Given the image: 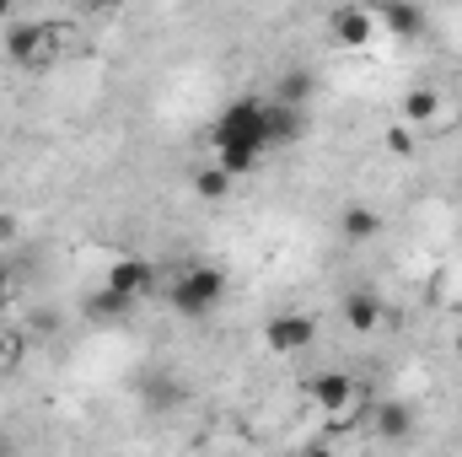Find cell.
Instances as JSON below:
<instances>
[{"mask_svg": "<svg viewBox=\"0 0 462 457\" xmlns=\"http://www.w3.org/2000/svg\"><path fill=\"white\" fill-rule=\"evenodd\" d=\"M189 183H194V194H199L205 205H221V200H231V183H236V178H231L226 167H216V162H210V167L189 173Z\"/></svg>", "mask_w": 462, "mask_h": 457, "instance_id": "14", "label": "cell"}, {"mask_svg": "<svg viewBox=\"0 0 462 457\" xmlns=\"http://www.w3.org/2000/svg\"><path fill=\"white\" fill-rule=\"evenodd\" d=\"M226 269H216V264H189L178 280H172V291H167V302H172V312L178 318H210L221 302H226Z\"/></svg>", "mask_w": 462, "mask_h": 457, "instance_id": "2", "label": "cell"}, {"mask_svg": "<svg viewBox=\"0 0 462 457\" xmlns=\"http://www.w3.org/2000/svg\"><path fill=\"white\" fill-rule=\"evenodd\" d=\"M328 33H334V43L360 49V43L376 38V16H371V5H334L328 11Z\"/></svg>", "mask_w": 462, "mask_h": 457, "instance_id": "7", "label": "cell"}, {"mask_svg": "<svg viewBox=\"0 0 462 457\" xmlns=\"http://www.w3.org/2000/svg\"><path fill=\"white\" fill-rule=\"evenodd\" d=\"M103 285L118 291L124 302H145V296L156 291V264L140 258V253H118L114 264H108V280H103Z\"/></svg>", "mask_w": 462, "mask_h": 457, "instance_id": "5", "label": "cell"}, {"mask_svg": "<svg viewBox=\"0 0 462 457\" xmlns=\"http://www.w3.org/2000/svg\"><path fill=\"white\" fill-rule=\"evenodd\" d=\"M54 49H60V27L43 16H16L5 27V60L11 65H43Z\"/></svg>", "mask_w": 462, "mask_h": 457, "instance_id": "3", "label": "cell"}, {"mask_svg": "<svg viewBox=\"0 0 462 457\" xmlns=\"http://www.w3.org/2000/svg\"><path fill=\"white\" fill-rule=\"evenodd\" d=\"M345 323L355 334H371V329L382 323V296H376V291H349L345 296Z\"/></svg>", "mask_w": 462, "mask_h": 457, "instance_id": "13", "label": "cell"}, {"mask_svg": "<svg viewBox=\"0 0 462 457\" xmlns=\"http://www.w3.org/2000/svg\"><path fill=\"white\" fill-rule=\"evenodd\" d=\"M263 129H269V151H285V145H296V140L307 135V114H301V108H285V103L269 98Z\"/></svg>", "mask_w": 462, "mask_h": 457, "instance_id": "9", "label": "cell"}, {"mask_svg": "<svg viewBox=\"0 0 462 457\" xmlns=\"http://www.w3.org/2000/svg\"><path fill=\"white\" fill-rule=\"evenodd\" d=\"M16 344H22V340H11V334L0 329V360H11V355H16Z\"/></svg>", "mask_w": 462, "mask_h": 457, "instance_id": "21", "label": "cell"}, {"mask_svg": "<svg viewBox=\"0 0 462 457\" xmlns=\"http://www.w3.org/2000/svg\"><path fill=\"white\" fill-rule=\"evenodd\" d=\"M339 231H345V242H371L382 231V216L371 205H349L345 216H339Z\"/></svg>", "mask_w": 462, "mask_h": 457, "instance_id": "15", "label": "cell"}, {"mask_svg": "<svg viewBox=\"0 0 462 457\" xmlns=\"http://www.w3.org/2000/svg\"><path fill=\"white\" fill-rule=\"evenodd\" d=\"M457 355H462V329H457Z\"/></svg>", "mask_w": 462, "mask_h": 457, "instance_id": "24", "label": "cell"}, {"mask_svg": "<svg viewBox=\"0 0 462 457\" xmlns=\"http://www.w3.org/2000/svg\"><path fill=\"white\" fill-rule=\"evenodd\" d=\"M87 312L114 323V318H129V312H134V302H124L118 291H108V285H103V291H92V307H87Z\"/></svg>", "mask_w": 462, "mask_h": 457, "instance_id": "16", "label": "cell"}, {"mask_svg": "<svg viewBox=\"0 0 462 457\" xmlns=\"http://www.w3.org/2000/svg\"><path fill=\"white\" fill-rule=\"evenodd\" d=\"M11 242H16V221H11V216H0V247H11Z\"/></svg>", "mask_w": 462, "mask_h": 457, "instance_id": "20", "label": "cell"}, {"mask_svg": "<svg viewBox=\"0 0 462 457\" xmlns=\"http://www.w3.org/2000/svg\"><path fill=\"white\" fill-rule=\"evenodd\" d=\"M285 457H296V452H285Z\"/></svg>", "mask_w": 462, "mask_h": 457, "instance_id": "26", "label": "cell"}, {"mask_svg": "<svg viewBox=\"0 0 462 457\" xmlns=\"http://www.w3.org/2000/svg\"><path fill=\"white\" fill-rule=\"evenodd\" d=\"M312 98H318V76H312L307 65H291V70L274 81V103H285V108H301V114H307Z\"/></svg>", "mask_w": 462, "mask_h": 457, "instance_id": "11", "label": "cell"}, {"mask_svg": "<svg viewBox=\"0 0 462 457\" xmlns=\"http://www.w3.org/2000/svg\"><path fill=\"white\" fill-rule=\"evenodd\" d=\"M0 457H16V442L11 436H0Z\"/></svg>", "mask_w": 462, "mask_h": 457, "instance_id": "22", "label": "cell"}, {"mask_svg": "<svg viewBox=\"0 0 462 457\" xmlns=\"http://www.w3.org/2000/svg\"><path fill=\"white\" fill-rule=\"evenodd\" d=\"M11 296H16V275H11V264L0 258V312L11 307Z\"/></svg>", "mask_w": 462, "mask_h": 457, "instance_id": "18", "label": "cell"}, {"mask_svg": "<svg viewBox=\"0 0 462 457\" xmlns=\"http://www.w3.org/2000/svg\"><path fill=\"white\" fill-rule=\"evenodd\" d=\"M382 145H387L393 156H414V129H409V124H393V129L382 135Z\"/></svg>", "mask_w": 462, "mask_h": 457, "instance_id": "17", "label": "cell"}, {"mask_svg": "<svg viewBox=\"0 0 462 457\" xmlns=\"http://www.w3.org/2000/svg\"><path fill=\"white\" fill-rule=\"evenodd\" d=\"M0 22H16V11H11V5H5V0H0Z\"/></svg>", "mask_w": 462, "mask_h": 457, "instance_id": "23", "label": "cell"}, {"mask_svg": "<svg viewBox=\"0 0 462 457\" xmlns=\"http://www.w3.org/2000/svg\"><path fill=\"white\" fill-rule=\"evenodd\" d=\"M296 457H339V452H334L328 442H307V447H301V452H296Z\"/></svg>", "mask_w": 462, "mask_h": 457, "instance_id": "19", "label": "cell"}, {"mask_svg": "<svg viewBox=\"0 0 462 457\" xmlns=\"http://www.w3.org/2000/svg\"><path fill=\"white\" fill-rule=\"evenodd\" d=\"M0 173H5V151H0Z\"/></svg>", "mask_w": 462, "mask_h": 457, "instance_id": "25", "label": "cell"}, {"mask_svg": "<svg viewBox=\"0 0 462 457\" xmlns=\"http://www.w3.org/2000/svg\"><path fill=\"white\" fill-rule=\"evenodd\" d=\"M371 16H376V22H382V27H387L393 38H420V33L430 27L425 5H409V0H403V5H398V0H387V5H376Z\"/></svg>", "mask_w": 462, "mask_h": 457, "instance_id": "10", "label": "cell"}, {"mask_svg": "<svg viewBox=\"0 0 462 457\" xmlns=\"http://www.w3.org/2000/svg\"><path fill=\"white\" fill-rule=\"evenodd\" d=\"M269 98H231L210 124V145H216V167H226L231 178H247L263 156H269Z\"/></svg>", "mask_w": 462, "mask_h": 457, "instance_id": "1", "label": "cell"}, {"mask_svg": "<svg viewBox=\"0 0 462 457\" xmlns=\"http://www.w3.org/2000/svg\"><path fill=\"white\" fill-rule=\"evenodd\" d=\"M371 436L387 442V447L409 442V436H414V409H409L403 398H382V404L371 409Z\"/></svg>", "mask_w": 462, "mask_h": 457, "instance_id": "8", "label": "cell"}, {"mask_svg": "<svg viewBox=\"0 0 462 457\" xmlns=\"http://www.w3.org/2000/svg\"><path fill=\"white\" fill-rule=\"evenodd\" d=\"M263 344H269L274 355H301V350L318 344V318H312V312H274V318L263 323Z\"/></svg>", "mask_w": 462, "mask_h": 457, "instance_id": "4", "label": "cell"}, {"mask_svg": "<svg viewBox=\"0 0 462 457\" xmlns=\"http://www.w3.org/2000/svg\"><path fill=\"white\" fill-rule=\"evenodd\" d=\"M441 108H447V103H441V92H436V87H409V92H403V118H398V124L425 129V124H436V118H441Z\"/></svg>", "mask_w": 462, "mask_h": 457, "instance_id": "12", "label": "cell"}, {"mask_svg": "<svg viewBox=\"0 0 462 457\" xmlns=\"http://www.w3.org/2000/svg\"><path fill=\"white\" fill-rule=\"evenodd\" d=\"M360 393H365V387H360L349 371H318V377H307V398H312L323 415H339V409H349Z\"/></svg>", "mask_w": 462, "mask_h": 457, "instance_id": "6", "label": "cell"}]
</instances>
